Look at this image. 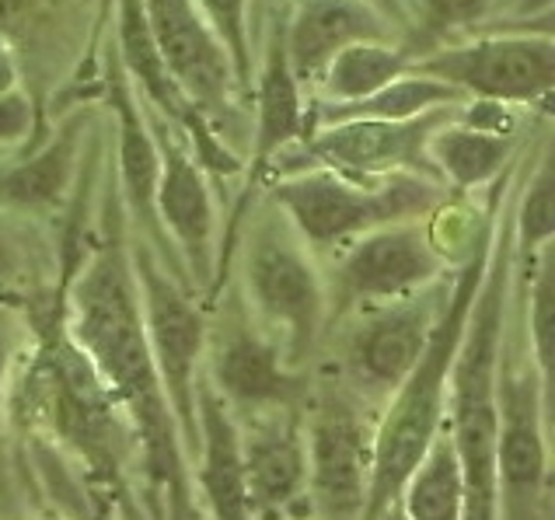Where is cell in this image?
<instances>
[{
	"instance_id": "24",
	"label": "cell",
	"mask_w": 555,
	"mask_h": 520,
	"mask_svg": "<svg viewBox=\"0 0 555 520\" xmlns=\"http://www.w3.org/2000/svg\"><path fill=\"white\" fill-rule=\"evenodd\" d=\"M465 94L443 84V81H434V77H423V74H402L395 77L391 84H385L380 91H374L371 99H360V102H350V105H322L319 116L325 126L328 122H346V119H388V122H402V119H416L423 113H430V108H440V105H462Z\"/></svg>"
},
{
	"instance_id": "4",
	"label": "cell",
	"mask_w": 555,
	"mask_h": 520,
	"mask_svg": "<svg viewBox=\"0 0 555 520\" xmlns=\"http://www.w3.org/2000/svg\"><path fill=\"white\" fill-rule=\"evenodd\" d=\"M496 224V220H493ZM489 238L462 262V273L451 283L448 301L430 333L423 356L409 370L402 388L385 402L374 422V454H371V485H367V507L363 520H377L391 503H399L402 485L423 461V454L440 437L443 419H448V391H451V370L457 360V346L465 336L468 311L475 304V294L482 287L486 259H489Z\"/></svg>"
},
{
	"instance_id": "25",
	"label": "cell",
	"mask_w": 555,
	"mask_h": 520,
	"mask_svg": "<svg viewBox=\"0 0 555 520\" xmlns=\"http://www.w3.org/2000/svg\"><path fill=\"white\" fill-rule=\"evenodd\" d=\"M74 157H77V122L63 126L36 157H28L25 165L0 176V203L18 210L50 207L70 182Z\"/></svg>"
},
{
	"instance_id": "8",
	"label": "cell",
	"mask_w": 555,
	"mask_h": 520,
	"mask_svg": "<svg viewBox=\"0 0 555 520\" xmlns=\"http://www.w3.org/2000/svg\"><path fill=\"white\" fill-rule=\"evenodd\" d=\"M374 422L377 408L346 388L336 374H311V391L305 402L311 520H363Z\"/></svg>"
},
{
	"instance_id": "18",
	"label": "cell",
	"mask_w": 555,
	"mask_h": 520,
	"mask_svg": "<svg viewBox=\"0 0 555 520\" xmlns=\"http://www.w3.org/2000/svg\"><path fill=\"white\" fill-rule=\"evenodd\" d=\"M305 113H300V84L287 63V50H283V25H273L266 42V60H262V77H259V122H256V151H251V171H248V188L237 199V207L231 213V224L220 242V265L224 259L234 256L237 238H242V224L248 217V196L256 188L276 157H283L294 140H305ZM217 265V273H220ZM217 280V276H214Z\"/></svg>"
},
{
	"instance_id": "28",
	"label": "cell",
	"mask_w": 555,
	"mask_h": 520,
	"mask_svg": "<svg viewBox=\"0 0 555 520\" xmlns=\"http://www.w3.org/2000/svg\"><path fill=\"white\" fill-rule=\"evenodd\" d=\"M196 8L206 18V25L214 28L220 46L228 50L237 84L251 88L256 63H251V46H248V0H196Z\"/></svg>"
},
{
	"instance_id": "31",
	"label": "cell",
	"mask_w": 555,
	"mask_h": 520,
	"mask_svg": "<svg viewBox=\"0 0 555 520\" xmlns=\"http://www.w3.org/2000/svg\"><path fill=\"white\" fill-rule=\"evenodd\" d=\"M46 0H0V39L4 31H22L42 11Z\"/></svg>"
},
{
	"instance_id": "15",
	"label": "cell",
	"mask_w": 555,
	"mask_h": 520,
	"mask_svg": "<svg viewBox=\"0 0 555 520\" xmlns=\"http://www.w3.org/2000/svg\"><path fill=\"white\" fill-rule=\"evenodd\" d=\"M140 4H144L154 50L189 105L199 116L231 108L228 99L237 81L231 56L214 36V28L206 25L196 0H140Z\"/></svg>"
},
{
	"instance_id": "7",
	"label": "cell",
	"mask_w": 555,
	"mask_h": 520,
	"mask_svg": "<svg viewBox=\"0 0 555 520\" xmlns=\"http://www.w3.org/2000/svg\"><path fill=\"white\" fill-rule=\"evenodd\" d=\"M242 273L245 304L276 339L287 367L311 370V356L325 339V273L276 207L245 238Z\"/></svg>"
},
{
	"instance_id": "5",
	"label": "cell",
	"mask_w": 555,
	"mask_h": 520,
	"mask_svg": "<svg viewBox=\"0 0 555 520\" xmlns=\"http://www.w3.org/2000/svg\"><path fill=\"white\" fill-rule=\"evenodd\" d=\"M496 413V520H552V405L517 314L500 339Z\"/></svg>"
},
{
	"instance_id": "19",
	"label": "cell",
	"mask_w": 555,
	"mask_h": 520,
	"mask_svg": "<svg viewBox=\"0 0 555 520\" xmlns=\"http://www.w3.org/2000/svg\"><path fill=\"white\" fill-rule=\"evenodd\" d=\"M196 419H199V444L193 458L196 465L193 490L203 493L210 520H251L237 422L228 402L203 377V370L196 385Z\"/></svg>"
},
{
	"instance_id": "33",
	"label": "cell",
	"mask_w": 555,
	"mask_h": 520,
	"mask_svg": "<svg viewBox=\"0 0 555 520\" xmlns=\"http://www.w3.org/2000/svg\"><path fill=\"white\" fill-rule=\"evenodd\" d=\"M377 520H409V517L402 514V507H399V503H391V507H388L385 514H380Z\"/></svg>"
},
{
	"instance_id": "32",
	"label": "cell",
	"mask_w": 555,
	"mask_h": 520,
	"mask_svg": "<svg viewBox=\"0 0 555 520\" xmlns=\"http://www.w3.org/2000/svg\"><path fill=\"white\" fill-rule=\"evenodd\" d=\"M11 356H14V339H11L8 322L0 318V427H4V385H8Z\"/></svg>"
},
{
	"instance_id": "16",
	"label": "cell",
	"mask_w": 555,
	"mask_h": 520,
	"mask_svg": "<svg viewBox=\"0 0 555 520\" xmlns=\"http://www.w3.org/2000/svg\"><path fill=\"white\" fill-rule=\"evenodd\" d=\"M157 154H162V176H157V220L168 238H176L179 259H182V276L189 290L210 294L214 276H217V213H214V196L206 185L203 168L196 157H189L182 144L168 136V122L162 119L154 126Z\"/></svg>"
},
{
	"instance_id": "30",
	"label": "cell",
	"mask_w": 555,
	"mask_h": 520,
	"mask_svg": "<svg viewBox=\"0 0 555 520\" xmlns=\"http://www.w3.org/2000/svg\"><path fill=\"white\" fill-rule=\"evenodd\" d=\"M31 130V102L22 91H0V140H22Z\"/></svg>"
},
{
	"instance_id": "9",
	"label": "cell",
	"mask_w": 555,
	"mask_h": 520,
	"mask_svg": "<svg viewBox=\"0 0 555 520\" xmlns=\"http://www.w3.org/2000/svg\"><path fill=\"white\" fill-rule=\"evenodd\" d=\"M210 308H217V318L206 325L203 377L228 402L231 416L305 413L311 370L287 367L283 350L248 311L242 290H228Z\"/></svg>"
},
{
	"instance_id": "11",
	"label": "cell",
	"mask_w": 555,
	"mask_h": 520,
	"mask_svg": "<svg viewBox=\"0 0 555 520\" xmlns=\"http://www.w3.org/2000/svg\"><path fill=\"white\" fill-rule=\"evenodd\" d=\"M448 283H434V287H426L416 297H405V301L357 311L350 318H343L332 328V333H339V353L332 374L380 413L423 356L443 301H448Z\"/></svg>"
},
{
	"instance_id": "1",
	"label": "cell",
	"mask_w": 555,
	"mask_h": 520,
	"mask_svg": "<svg viewBox=\"0 0 555 520\" xmlns=\"http://www.w3.org/2000/svg\"><path fill=\"white\" fill-rule=\"evenodd\" d=\"M67 333L99 370L137 437L140 471L151 490V520H196L193 465L154 367L126 245V220L113 213V199L105 210L102 242L67 280Z\"/></svg>"
},
{
	"instance_id": "22",
	"label": "cell",
	"mask_w": 555,
	"mask_h": 520,
	"mask_svg": "<svg viewBox=\"0 0 555 520\" xmlns=\"http://www.w3.org/2000/svg\"><path fill=\"white\" fill-rule=\"evenodd\" d=\"M426 154H430L440 185H454L457 193H468V188L496 185L503 179V171L511 168L514 136L475 130V126L454 119L430 136Z\"/></svg>"
},
{
	"instance_id": "3",
	"label": "cell",
	"mask_w": 555,
	"mask_h": 520,
	"mask_svg": "<svg viewBox=\"0 0 555 520\" xmlns=\"http://www.w3.org/2000/svg\"><path fill=\"white\" fill-rule=\"evenodd\" d=\"M514 227L500 213L489 242L486 276L468 311L448 391V419L457 471H462V520H496V367L506 314L514 304Z\"/></svg>"
},
{
	"instance_id": "34",
	"label": "cell",
	"mask_w": 555,
	"mask_h": 520,
	"mask_svg": "<svg viewBox=\"0 0 555 520\" xmlns=\"http://www.w3.org/2000/svg\"><path fill=\"white\" fill-rule=\"evenodd\" d=\"M287 520H311L308 514H300V517H287Z\"/></svg>"
},
{
	"instance_id": "13",
	"label": "cell",
	"mask_w": 555,
	"mask_h": 520,
	"mask_svg": "<svg viewBox=\"0 0 555 520\" xmlns=\"http://www.w3.org/2000/svg\"><path fill=\"white\" fill-rule=\"evenodd\" d=\"M457 113L454 105H440L423 113L416 119L388 122V119H346V122H328L325 130L314 136L300 140V147L276 161L273 176H294V171L322 168L336 171L343 179L357 182H380L391 176H423L440 185L437 171L430 165L426 144L437 130L454 122Z\"/></svg>"
},
{
	"instance_id": "12",
	"label": "cell",
	"mask_w": 555,
	"mask_h": 520,
	"mask_svg": "<svg viewBox=\"0 0 555 520\" xmlns=\"http://www.w3.org/2000/svg\"><path fill=\"white\" fill-rule=\"evenodd\" d=\"M448 262L423 220H402L367 231L346 245L336 270L325 276V333L357 311L405 301L443 280Z\"/></svg>"
},
{
	"instance_id": "27",
	"label": "cell",
	"mask_w": 555,
	"mask_h": 520,
	"mask_svg": "<svg viewBox=\"0 0 555 520\" xmlns=\"http://www.w3.org/2000/svg\"><path fill=\"white\" fill-rule=\"evenodd\" d=\"M514 227V256L520 262H531L534 256L552 245L555 234V168L552 151L545 147L542 161H538L534 176L528 179L525 193L517 199V210L511 213Z\"/></svg>"
},
{
	"instance_id": "26",
	"label": "cell",
	"mask_w": 555,
	"mask_h": 520,
	"mask_svg": "<svg viewBox=\"0 0 555 520\" xmlns=\"http://www.w3.org/2000/svg\"><path fill=\"white\" fill-rule=\"evenodd\" d=\"M399 507L409 520H462V471L448 430H440L402 485Z\"/></svg>"
},
{
	"instance_id": "36",
	"label": "cell",
	"mask_w": 555,
	"mask_h": 520,
	"mask_svg": "<svg viewBox=\"0 0 555 520\" xmlns=\"http://www.w3.org/2000/svg\"><path fill=\"white\" fill-rule=\"evenodd\" d=\"M105 520H113V517H105Z\"/></svg>"
},
{
	"instance_id": "21",
	"label": "cell",
	"mask_w": 555,
	"mask_h": 520,
	"mask_svg": "<svg viewBox=\"0 0 555 520\" xmlns=\"http://www.w3.org/2000/svg\"><path fill=\"white\" fill-rule=\"evenodd\" d=\"M108 91H113V105H116V130H119V176H122V196L126 207H130L133 220L144 227L147 238L165 248L168 234L157 220V176H162V154H157V140L151 133V126L137 105V94L130 88V77L122 67L108 70Z\"/></svg>"
},
{
	"instance_id": "29",
	"label": "cell",
	"mask_w": 555,
	"mask_h": 520,
	"mask_svg": "<svg viewBox=\"0 0 555 520\" xmlns=\"http://www.w3.org/2000/svg\"><path fill=\"white\" fill-rule=\"evenodd\" d=\"M423 11L434 28H462L468 22H479L489 11V0H423Z\"/></svg>"
},
{
	"instance_id": "17",
	"label": "cell",
	"mask_w": 555,
	"mask_h": 520,
	"mask_svg": "<svg viewBox=\"0 0 555 520\" xmlns=\"http://www.w3.org/2000/svg\"><path fill=\"white\" fill-rule=\"evenodd\" d=\"M234 422L242 440L251 520H287L308 514L305 413H269Z\"/></svg>"
},
{
	"instance_id": "35",
	"label": "cell",
	"mask_w": 555,
	"mask_h": 520,
	"mask_svg": "<svg viewBox=\"0 0 555 520\" xmlns=\"http://www.w3.org/2000/svg\"><path fill=\"white\" fill-rule=\"evenodd\" d=\"M46 520H63V517H46Z\"/></svg>"
},
{
	"instance_id": "2",
	"label": "cell",
	"mask_w": 555,
	"mask_h": 520,
	"mask_svg": "<svg viewBox=\"0 0 555 520\" xmlns=\"http://www.w3.org/2000/svg\"><path fill=\"white\" fill-rule=\"evenodd\" d=\"M67 280L70 273L50 301H36L28 311L36 350L14 385L11 413L31 430V440H46L53 454H70L85 468L94 517L122 514L140 520L130 496V471L133 465L140 468L137 437L99 370L67 333Z\"/></svg>"
},
{
	"instance_id": "14",
	"label": "cell",
	"mask_w": 555,
	"mask_h": 520,
	"mask_svg": "<svg viewBox=\"0 0 555 520\" xmlns=\"http://www.w3.org/2000/svg\"><path fill=\"white\" fill-rule=\"evenodd\" d=\"M409 74L434 77L479 102L534 105L552 91L555 46L552 36H489L412 60Z\"/></svg>"
},
{
	"instance_id": "23",
	"label": "cell",
	"mask_w": 555,
	"mask_h": 520,
	"mask_svg": "<svg viewBox=\"0 0 555 520\" xmlns=\"http://www.w3.org/2000/svg\"><path fill=\"white\" fill-rule=\"evenodd\" d=\"M412 56L391 42H353L328 60L322 70V99L325 105H350L371 99L374 91L391 84L409 70Z\"/></svg>"
},
{
	"instance_id": "20",
	"label": "cell",
	"mask_w": 555,
	"mask_h": 520,
	"mask_svg": "<svg viewBox=\"0 0 555 520\" xmlns=\"http://www.w3.org/2000/svg\"><path fill=\"white\" fill-rule=\"evenodd\" d=\"M395 28L385 25L363 0H305L283 31L287 63L300 81H319L328 60L353 42H391Z\"/></svg>"
},
{
	"instance_id": "10",
	"label": "cell",
	"mask_w": 555,
	"mask_h": 520,
	"mask_svg": "<svg viewBox=\"0 0 555 520\" xmlns=\"http://www.w3.org/2000/svg\"><path fill=\"white\" fill-rule=\"evenodd\" d=\"M130 259H133L140 314H144V333H147L154 367L165 385L171 416L179 422L189 465H193L196 444H199L196 385H199L203 350H206L203 308L196 304V294H189L176 280V273H171L151 248L133 245Z\"/></svg>"
},
{
	"instance_id": "6",
	"label": "cell",
	"mask_w": 555,
	"mask_h": 520,
	"mask_svg": "<svg viewBox=\"0 0 555 520\" xmlns=\"http://www.w3.org/2000/svg\"><path fill=\"white\" fill-rule=\"evenodd\" d=\"M269 199L311 251H328L353 245L367 231L430 217L440 207V185L423 176L357 182L336 171L308 168L280 176Z\"/></svg>"
}]
</instances>
